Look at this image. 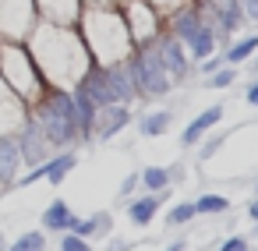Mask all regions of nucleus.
I'll use <instances>...</instances> for the list:
<instances>
[{"label": "nucleus", "instance_id": "obj_21", "mask_svg": "<svg viewBox=\"0 0 258 251\" xmlns=\"http://www.w3.org/2000/svg\"><path fill=\"white\" fill-rule=\"evenodd\" d=\"M78 166V152L75 149H64V152H53L46 163H43V180H50L53 187L68 180V173Z\"/></svg>", "mask_w": 258, "mask_h": 251}, {"label": "nucleus", "instance_id": "obj_25", "mask_svg": "<svg viewBox=\"0 0 258 251\" xmlns=\"http://www.w3.org/2000/svg\"><path fill=\"white\" fill-rule=\"evenodd\" d=\"M138 187H145V195H163L173 187L170 180V166H145L138 170Z\"/></svg>", "mask_w": 258, "mask_h": 251}, {"label": "nucleus", "instance_id": "obj_34", "mask_svg": "<svg viewBox=\"0 0 258 251\" xmlns=\"http://www.w3.org/2000/svg\"><path fill=\"white\" fill-rule=\"evenodd\" d=\"M135 187H138V170L124 177V184H120V191H117V198H120V202H124V198H131V195H135Z\"/></svg>", "mask_w": 258, "mask_h": 251}, {"label": "nucleus", "instance_id": "obj_12", "mask_svg": "<svg viewBox=\"0 0 258 251\" xmlns=\"http://www.w3.org/2000/svg\"><path fill=\"white\" fill-rule=\"evenodd\" d=\"M131 124H135L131 106H124V103L99 106V110H96V120H92V135H89V142H113V138L124 135V128H131Z\"/></svg>", "mask_w": 258, "mask_h": 251}, {"label": "nucleus", "instance_id": "obj_8", "mask_svg": "<svg viewBox=\"0 0 258 251\" xmlns=\"http://www.w3.org/2000/svg\"><path fill=\"white\" fill-rule=\"evenodd\" d=\"M120 15H124V25L131 32V43L135 50L138 46H149L159 32H163V15L149 4V0H120Z\"/></svg>", "mask_w": 258, "mask_h": 251}, {"label": "nucleus", "instance_id": "obj_20", "mask_svg": "<svg viewBox=\"0 0 258 251\" xmlns=\"http://www.w3.org/2000/svg\"><path fill=\"white\" fill-rule=\"evenodd\" d=\"M110 230H113V216L106 212V209H99V212H92V216H75V223H71V233H78V237H85V240H99V237H110Z\"/></svg>", "mask_w": 258, "mask_h": 251}, {"label": "nucleus", "instance_id": "obj_29", "mask_svg": "<svg viewBox=\"0 0 258 251\" xmlns=\"http://www.w3.org/2000/svg\"><path fill=\"white\" fill-rule=\"evenodd\" d=\"M226 138H230V135H212V131H209V135L198 142V159H202V163H209V159L223 149V142H226Z\"/></svg>", "mask_w": 258, "mask_h": 251}, {"label": "nucleus", "instance_id": "obj_6", "mask_svg": "<svg viewBox=\"0 0 258 251\" xmlns=\"http://www.w3.org/2000/svg\"><path fill=\"white\" fill-rule=\"evenodd\" d=\"M78 85L89 92V99L96 106H113V103L131 106L138 99L131 71H127V60H120V64H92Z\"/></svg>", "mask_w": 258, "mask_h": 251}, {"label": "nucleus", "instance_id": "obj_40", "mask_svg": "<svg viewBox=\"0 0 258 251\" xmlns=\"http://www.w3.org/2000/svg\"><path fill=\"white\" fill-rule=\"evenodd\" d=\"M82 4H120V0H82Z\"/></svg>", "mask_w": 258, "mask_h": 251}, {"label": "nucleus", "instance_id": "obj_7", "mask_svg": "<svg viewBox=\"0 0 258 251\" xmlns=\"http://www.w3.org/2000/svg\"><path fill=\"white\" fill-rule=\"evenodd\" d=\"M127 71H131V82H135V92L138 99L145 103H159L173 92V78L166 75V68L159 64V57L149 50V46H138L131 57H127Z\"/></svg>", "mask_w": 258, "mask_h": 251}, {"label": "nucleus", "instance_id": "obj_22", "mask_svg": "<svg viewBox=\"0 0 258 251\" xmlns=\"http://www.w3.org/2000/svg\"><path fill=\"white\" fill-rule=\"evenodd\" d=\"M71 223H75V209H71L64 198H53V202L43 209V230H50V233H68Z\"/></svg>", "mask_w": 258, "mask_h": 251}, {"label": "nucleus", "instance_id": "obj_42", "mask_svg": "<svg viewBox=\"0 0 258 251\" xmlns=\"http://www.w3.org/2000/svg\"><path fill=\"white\" fill-rule=\"evenodd\" d=\"M254 195H258V177H254Z\"/></svg>", "mask_w": 258, "mask_h": 251}, {"label": "nucleus", "instance_id": "obj_1", "mask_svg": "<svg viewBox=\"0 0 258 251\" xmlns=\"http://www.w3.org/2000/svg\"><path fill=\"white\" fill-rule=\"evenodd\" d=\"M25 50H29L32 64L39 68V75L50 89H71L92 68V57H89L75 25L36 22V29L25 39Z\"/></svg>", "mask_w": 258, "mask_h": 251}, {"label": "nucleus", "instance_id": "obj_36", "mask_svg": "<svg viewBox=\"0 0 258 251\" xmlns=\"http://www.w3.org/2000/svg\"><path fill=\"white\" fill-rule=\"evenodd\" d=\"M244 103H247L251 110H258V78L244 85Z\"/></svg>", "mask_w": 258, "mask_h": 251}, {"label": "nucleus", "instance_id": "obj_33", "mask_svg": "<svg viewBox=\"0 0 258 251\" xmlns=\"http://www.w3.org/2000/svg\"><path fill=\"white\" fill-rule=\"evenodd\" d=\"M149 4H152V8H156V11H159V15L166 18L170 11H177V8H184V4H187V0H149Z\"/></svg>", "mask_w": 258, "mask_h": 251}, {"label": "nucleus", "instance_id": "obj_3", "mask_svg": "<svg viewBox=\"0 0 258 251\" xmlns=\"http://www.w3.org/2000/svg\"><path fill=\"white\" fill-rule=\"evenodd\" d=\"M29 117L43 128L46 142L53 145V152L75 149L82 145V128H78V113H75V99L68 89H50L29 106Z\"/></svg>", "mask_w": 258, "mask_h": 251}, {"label": "nucleus", "instance_id": "obj_16", "mask_svg": "<svg viewBox=\"0 0 258 251\" xmlns=\"http://www.w3.org/2000/svg\"><path fill=\"white\" fill-rule=\"evenodd\" d=\"M22 152H18V138L15 135H0V191L15 187L18 173H22Z\"/></svg>", "mask_w": 258, "mask_h": 251}, {"label": "nucleus", "instance_id": "obj_32", "mask_svg": "<svg viewBox=\"0 0 258 251\" xmlns=\"http://www.w3.org/2000/svg\"><path fill=\"white\" fill-rule=\"evenodd\" d=\"M219 251H251V247H247V237L233 233V237H226V240L219 244Z\"/></svg>", "mask_w": 258, "mask_h": 251}, {"label": "nucleus", "instance_id": "obj_24", "mask_svg": "<svg viewBox=\"0 0 258 251\" xmlns=\"http://www.w3.org/2000/svg\"><path fill=\"white\" fill-rule=\"evenodd\" d=\"M135 124H138V135L142 138H159V135H166L173 128V110H149Z\"/></svg>", "mask_w": 258, "mask_h": 251}, {"label": "nucleus", "instance_id": "obj_35", "mask_svg": "<svg viewBox=\"0 0 258 251\" xmlns=\"http://www.w3.org/2000/svg\"><path fill=\"white\" fill-rule=\"evenodd\" d=\"M240 11L247 25H258V0H240Z\"/></svg>", "mask_w": 258, "mask_h": 251}, {"label": "nucleus", "instance_id": "obj_18", "mask_svg": "<svg viewBox=\"0 0 258 251\" xmlns=\"http://www.w3.org/2000/svg\"><path fill=\"white\" fill-rule=\"evenodd\" d=\"M254 53H258V32H240V36H233V39L219 50L223 64H230V68H240V64L251 60Z\"/></svg>", "mask_w": 258, "mask_h": 251}, {"label": "nucleus", "instance_id": "obj_9", "mask_svg": "<svg viewBox=\"0 0 258 251\" xmlns=\"http://www.w3.org/2000/svg\"><path fill=\"white\" fill-rule=\"evenodd\" d=\"M36 22L39 15L32 0H0V39L4 43H25Z\"/></svg>", "mask_w": 258, "mask_h": 251}, {"label": "nucleus", "instance_id": "obj_26", "mask_svg": "<svg viewBox=\"0 0 258 251\" xmlns=\"http://www.w3.org/2000/svg\"><path fill=\"white\" fill-rule=\"evenodd\" d=\"M226 209H230V198L219 195V191H205V195L195 198V212H198V216H219V212H226Z\"/></svg>", "mask_w": 258, "mask_h": 251}, {"label": "nucleus", "instance_id": "obj_41", "mask_svg": "<svg viewBox=\"0 0 258 251\" xmlns=\"http://www.w3.org/2000/svg\"><path fill=\"white\" fill-rule=\"evenodd\" d=\"M4 247H8V240H4V233H0V251H4Z\"/></svg>", "mask_w": 258, "mask_h": 251}, {"label": "nucleus", "instance_id": "obj_43", "mask_svg": "<svg viewBox=\"0 0 258 251\" xmlns=\"http://www.w3.org/2000/svg\"><path fill=\"white\" fill-rule=\"evenodd\" d=\"M254 68H258V53H254Z\"/></svg>", "mask_w": 258, "mask_h": 251}, {"label": "nucleus", "instance_id": "obj_27", "mask_svg": "<svg viewBox=\"0 0 258 251\" xmlns=\"http://www.w3.org/2000/svg\"><path fill=\"white\" fill-rule=\"evenodd\" d=\"M4 251H46V233H43V230H29V233H22L18 240H11Z\"/></svg>", "mask_w": 258, "mask_h": 251}, {"label": "nucleus", "instance_id": "obj_13", "mask_svg": "<svg viewBox=\"0 0 258 251\" xmlns=\"http://www.w3.org/2000/svg\"><path fill=\"white\" fill-rule=\"evenodd\" d=\"M15 138H18V152H22V163H25V166H39V163H46V159L53 156V145L46 142L43 128H39L32 117L22 120V128L15 131Z\"/></svg>", "mask_w": 258, "mask_h": 251}, {"label": "nucleus", "instance_id": "obj_39", "mask_svg": "<svg viewBox=\"0 0 258 251\" xmlns=\"http://www.w3.org/2000/svg\"><path fill=\"white\" fill-rule=\"evenodd\" d=\"M166 251H187V240H184V237H180V240H173V244H170V247H166Z\"/></svg>", "mask_w": 258, "mask_h": 251}, {"label": "nucleus", "instance_id": "obj_23", "mask_svg": "<svg viewBox=\"0 0 258 251\" xmlns=\"http://www.w3.org/2000/svg\"><path fill=\"white\" fill-rule=\"evenodd\" d=\"M71 92V99H75V113H78V128H82V142H89V135H92V120H96V103L89 99V92L82 89V85H71L68 89Z\"/></svg>", "mask_w": 258, "mask_h": 251}, {"label": "nucleus", "instance_id": "obj_2", "mask_svg": "<svg viewBox=\"0 0 258 251\" xmlns=\"http://www.w3.org/2000/svg\"><path fill=\"white\" fill-rule=\"evenodd\" d=\"M75 29L89 50L92 64H120L135 53L131 32H127L117 4H85Z\"/></svg>", "mask_w": 258, "mask_h": 251}, {"label": "nucleus", "instance_id": "obj_31", "mask_svg": "<svg viewBox=\"0 0 258 251\" xmlns=\"http://www.w3.org/2000/svg\"><path fill=\"white\" fill-rule=\"evenodd\" d=\"M60 251H96V247H92V240H85V237H78V233L68 230L60 237Z\"/></svg>", "mask_w": 258, "mask_h": 251}, {"label": "nucleus", "instance_id": "obj_37", "mask_svg": "<svg viewBox=\"0 0 258 251\" xmlns=\"http://www.w3.org/2000/svg\"><path fill=\"white\" fill-rule=\"evenodd\" d=\"M106 251H131V244H127V240H120V237H113Z\"/></svg>", "mask_w": 258, "mask_h": 251}, {"label": "nucleus", "instance_id": "obj_19", "mask_svg": "<svg viewBox=\"0 0 258 251\" xmlns=\"http://www.w3.org/2000/svg\"><path fill=\"white\" fill-rule=\"evenodd\" d=\"M163 198H166V191L163 195H142V198H131L127 202V219H131V226H152V219L159 216V209H163Z\"/></svg>", "mask_w": 258, "mask_h": 251}, {"label": "nucleus", "instance_id": "obj_28", "mask_svg": "<svg viewBox=\"0 0 258 251\" xmlns=\"http://www.w3.org/2000/svg\"><path fill=\"white\" fill-rule=\"evenodd\" d=\"M198 212H195V202H177L170 212H166V226H184V223H191Z\"/></svg>", "mask_w": 258, "mask_h": 251}, {"label": "nucleus", "instance_id": "obj_14", "mask_svg": "<svg viewBox=\"0 0 258 251\" xmlns=\"http://www.w3.org/2000/svg\"><path fill=\"white\" fill-rule=\"evenodd\" d=\"M223 117H226V106H223V103H212L209 110H202L198 117H191V120L180 128V149H195L212 128L223 124Z\"/></svg>", "mask_w": 258, "mask_h": 251}, {"label": "nucleus", "instance_id": "obj_30", "mask_svg": "<svg viewBox=\"0 0 258 251\" xmlns=\"http://www.w3.org/2000/svg\"><path fill=\"white\" fill-rule=\"evenodd\" d=\"M233 82H237V68H230V64H223L219 71H212V75L205 78L209 89H230Z\"/></svg>", "mask_w": 258, "mask_h": 251}, {"label": "nucleus", "instance_id": "obj_38", "mask_svg": "<svg viewBox=\"0 0 258 251\" xmlns=\"http://www.w3.org/2000/svg\"><path fill=\"white\" fill-rule=\"evenodd\" d=\"M247 216H251V223H258V195L247 202Z\"/></svg>", "mask_w": 258, "mask_h": 251}, {"label": "nucleus", "instance_id": "obj_10", "mask_svg": "<svg viewBox=\"0 0 258 251\" xmlns=\"http://www.w3.org/2000/svg\"><path fill=\"white\" fill-rule=\"evenodd\" d=\"M149 50L159 57V64L166 68V75L173 78V82H187L191 75H195V60L187 57V50H184V43L173 36V32H159L152 43H149Z\"/></svg>", "mask_w": 258, "mask_h": 251}, {"label": "nucleus", "instance_id": "obj_11", "mask_svg": "<svg viewBox=\"0 0 258 251\" xmlns=\"http://www.w3.org/2000/svg\"><path fill=\"white\" fill-rule=\"evenodd\" d=\"M195 4L212 18V25L219 29V46H226L233 36L244 32V11H240V0H195Z\"/></svg>", "mask_w": 258, "mask_h": 251}, {"label": "nucleus", "instance_id": "obj_4", "mask_svg": "<svg viewBox=\"0 0 258 251\" xmlns=\"http://www.w3.org/2000/svg\"><path fill=\"white\" fill-rule=\"evenodd\" d=\"M163 29L173 32L184 43V50H187V57L195 64H202L205 57L219 53V29L212 25V18L195 4V0H187V4L177 8V11H170L163 18Z\"/></svg>", "mask_w": 258, "mask_h": 251}, {"label": "nucleus", "instance_id": "obj_17", "mask_svg": "<svg viewBox=\"0 0 258 251\" xmlns=\"http://www.w3.org/2000/svg\"><path fill=\"white\" fill-rule=\"evenodd\" d=\"M25 117H29V106H25L4 82H0V135H15Z\"/></svg>", "mask_w": 258, "mask_h": 251}, {"label": "nucleus", "instance_id": "obj_5", "mask_svg": "<svg viewBox=\"0 0 258 251\" xmlns=\"http://www.w3.org/2000/svg\"><path fill=\"white\" fill-rule=\"evenodd\" d=\"M0 82H4L25 106H32L46 92V82H43L39 68L32 64L25 43H4L0 39Z\"/></svg>", "mask_w": 258, "mask_h": 251}, {"label": "nucleus", "instance_id": "obj_15", "mask_svg": "<svg viewBox=\"0 0 258 251\" xmlns=\"http://www.w3.org/2000/svg\"><path fill=\"white\" fill-rule=\"evenodd\" d=\"M36 4V15L39 22H50V25H78L82 18V0H32Z\"/></svg>", "mask_w": 258, "mask_h": 251}]
</instances>
